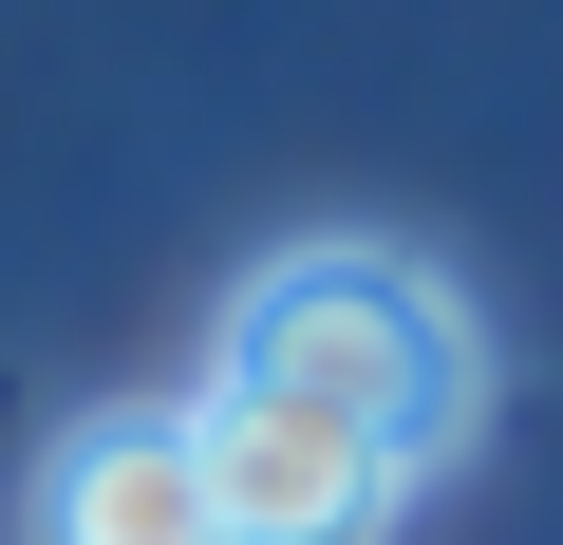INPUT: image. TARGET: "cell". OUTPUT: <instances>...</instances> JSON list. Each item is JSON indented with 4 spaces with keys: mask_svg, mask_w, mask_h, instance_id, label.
<instances>
[{
    "mask_svg": "<svg viewBox=\"0 0 563 545\" xmlns=\"http://www.w3.org/2000/svg\"><path fill=\"white\" fill-rule=\"evenodd\" d=\"M207 377L301 395V414L376 433L395 470H451L488 433V320L432 283V263H395V244H282V263H244Z\"/></svg>",
    "mask_w": 563,
    "mask_h": 545,
    "instance_id": "cell-1",
    "label": "cell"
},
{
    "mask_svg": "<svg viewBox=\"0 0 563 545\" xmlns=\"http://www.w3.org/2000/svg\"><path fill=\"white\" fill-rule=\"evenodd\" d=\"M188 451H207L225 545H376V526H395V489H413L376 433H339V414H301V395H244V377H207V395H188Z\"/></svg>",
    "mask_w": 563,
    "mask_h": 545,
    "instance_id": "cell-2",
    "label": "cell"
},
{
    "mask_svg": "<svg viewBox=\"0 0 563 545\" xmlns=\"http://www.w3.org/2000/svg\"><path fill=\"white\" fill-rule=\"evenodd\" d=\"M38 545H225L188 414H76L38 451Z\"/></svg>",
    "mask_w": 563,
    "mask_h": 545,
    "instance_id": "cell-3",
    "label": "cell"
}]
</instances>
